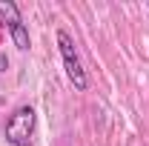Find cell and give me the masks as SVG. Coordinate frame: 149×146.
I'll use <instances>...</instances> for the list:
<instances>
[{
	"label": "cell",
	"instance_id": "cell-4",
	"mask_svg": "<svg viewBox=\"0 0 149 146\" xmlns=\"http://www.w3.org/2000/svg\"><path fill=\"white\" fill-rule=\"evenodd\" d=\"M9 32H12L15 46H17L20 52H26V49H29V29H26L23 23H15V26H9Z\"/></svg>",
	"mask_w": 149,
	"mask_h": 146
},
{
	"label": "cell",
	"instance_id": "cell-5",
	"mask_svg": "<svg viewBox=\"0 0 149 146\" xmlns=\"http://www.w3.org/2000/svg\"><path fill=\"white\" fill-rule=\"evenodd\" d=\"M26 146H32V143H26Z\"/></svg>",
	"mask_w": 149,
	"mask_h": 146
},
{
	"label": "cell",
	"instance_id": "cell-1",
	"mask_svg": "<svg viewBox=\"0 0 149 146\" xmlns=\"http://www.w3.org/2000/svg\"><path fill=\"white\" fill-rule=\"evenodd\" d=\"M57 46H60V57H63V66H66L69 80L74 83L77 92H83L89 86V80H86V72H83V66H80V57L74 52V43H72V37H69V32H63V29L57 32Z\"/></svg>",
	"mask_w": 149,
	"mask_h": 146
},
{
	"label": "cell",
	"instance_id": "cell-2",
	"mask_svg": "<svg viewBox=\"0 0 149 146\" xmlns=\"http://www.w3.org/2000/svg\"><path fill=\"white\" fill-rule=\"evenodd\" d=\"M32 132H35V109L32 106H20L6 120V140L12 146H26Z\"/></svg>",
	"mask_w": 149,
	"mask_h": 146
},
{
	"label": "cell",
	"instance_id": "cell-3",
	"mask_svg": "<svg viewBox=\"0 0 149 146\" xmlns=\"http://www.w3.org/2000/svg\"><path fill=\"white\" fill-rule=\"evenodd\" d=\"M0 23H9V26L20 23V9L12 0H0Z\"/></svg>",
	"mask_w": 149,
	"mask_h": 146
}]
</instances>
